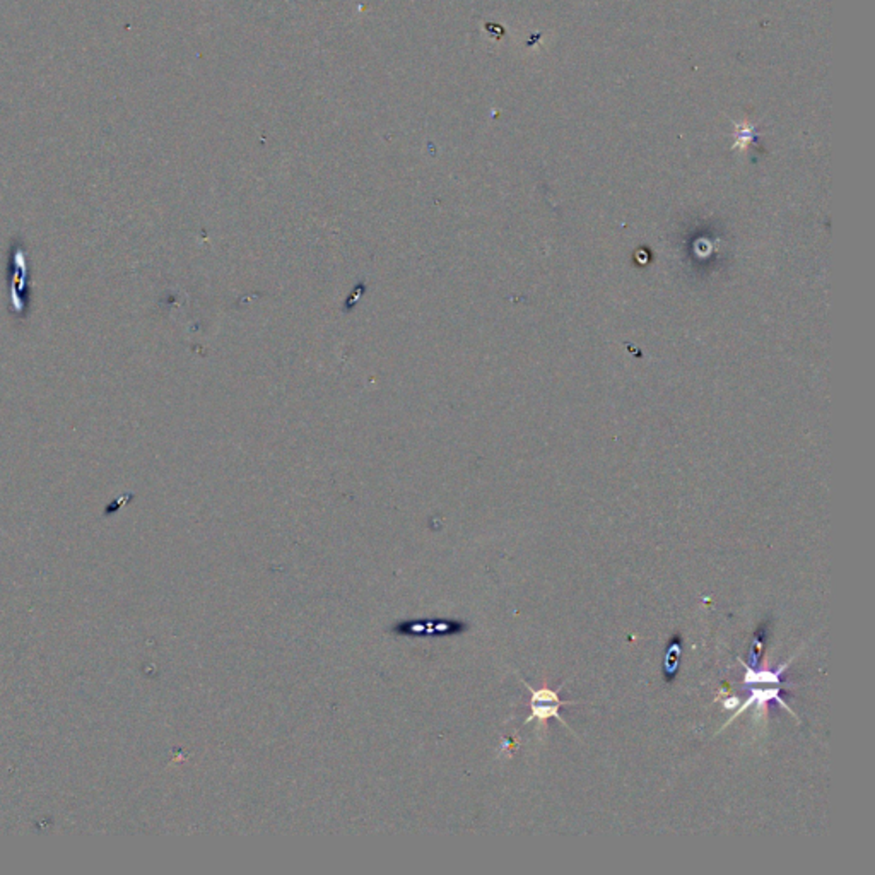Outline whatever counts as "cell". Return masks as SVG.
<instances>
[{
	"mask_svg": "<svg viewBox=\"0 0 875 875\" xmlns=\"http://www.w3.org/2000/svg\"><path fill=\"white\" fill-rule=\"evenodd\" d=\"M559 708H561V704H554V706H549V703H534L532 701V715L526 718V723L532 720H541L544 721L547 718H551V716H555L558 720H561L563 725H566V721L561 718V715H559ZM568 727V725H566Z\"/></svg>",
	"mask_w": 875,
	"mask_h": 875,
	"instance_id": "6da1fadb",
	"label": "cell"
},
{
	"mask_svg": "<svg viewBox=\"0 0 875 875\" xmlns=\"http://www.w3.org/2000/svg\"><path fill=\"white\" fill-rule=\"evenodd\" d=\"M526 687H529L530 691H532V701L534 703H561V704H571V703H563L561 699H559L558 692L551 691V689H538L534 691L532 687L526 684Z\"/></svg>",
	"mask_w": 875,
	"mask_h": 875,
	"instance_id": "7a4b0ae2",
	"label": "cell"
}]
</instances>
